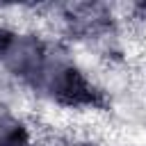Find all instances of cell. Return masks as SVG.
Instances as JSON below:
<instances>
[{
    "label": "cell",
    "instance_id": "cell-1",
    "mask_svg": "<svg viewBox=\"0 0 146 146\" xmlns=\"http://www.w3.org/2000/svg\"><path fill=\"white\" fill-rule=\"evenodd\" d=\"M50 43L32 30L0 27V73L16 87L30 89Z\"/></svg>",
    "mask_w": 146,
    "mask_h": 146
},
{
    "label": "cell",
    "instance_id": "cell-2",
    "mask_svg": "<svg viewBox=\"0 0 146 146\" xmlns=\"http://www.w3.org/2000/svg\"><path fill=\"white\" fill-rule=\"evenodd\" d=\"M25 139H30L25 112L11 100H0V146H16Z\"/></svg>",
    "mask_w": 146,
    "mask_h": 146
},
{
    "label": "cell",
    "instance_id": "cell-3",
    "mask_svg": "<svg viewBox=\"0 0 146 146\" xmlns=\"http://www.w3.org/2000/svg\"><path fill=\"white\" fill-rule=\"evenodd\" d=\"M16 146H39V144L32 141V139H25V141H21V144H16Z\"/></svg>",
    "mask_w": 146,
    "mask_h": 146
}]
</instances>
